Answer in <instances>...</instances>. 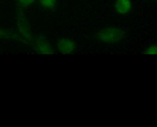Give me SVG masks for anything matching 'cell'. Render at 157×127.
Returning a JSON list of instances; mask_svg holds the SVG:
<instances>
[{"label": "cell", "instance_id": "cell-8", "mask_svg": "<svg viewBox=\"0 0 157 127\" xmlns=\"http://www.w3.org/2000/svg\"><path fill=\"white\" fill-rule=\"evenodd\" d=\"M19 2V6H21V7H27V6H30V4L33 3L34 0H17Z\"/></svg>", "mask_w": 157, "mask_h": 127}, {"label": "cell", "instance_id": "cell-7", "mask_svg": "<svg viewBox=\"0 0 157 127\" xmlns=\"http://www.w3.org/2000/svg\"><path fill=\"white\" fill-rule=\"evenodd\" d=\"M143 54H157V44L150 46L149 49H146L144 52H143Z\"/></svg>", "mask_w": 157, "mask_h": 127}, {"label": "cell", "instance_id": "cell-4", "mask_svg": "<svg viewBox=\"0 0 157 127\" xmlns=\"http://www.w3.org/2000/svg\"><path fill=\"white\" fill-rule=\"evenodd\" d=\"M57 49L63 54H71L76 50V43L73 40H70V39H59Z\"/></svg>", "mask_w": 157, "mask_h": 127}, {"label": "cell", "instance_id": "cell-6", "mask_svg": "<svg viewBox=\"0 0 157 127\" xmlns=\"http://www.w3.org/2000/svg\"><path fill=\"white\" fill-rule=\"evenodd\" d=\"M40 3L43 7L46 9H54L56 7V0H40Z\"/></svg>", "mask_w": 157, "mask_h": 127}, {"label": "cell", "instance_id": "cell-3", "mask_svg": "<svg viewBox=\"0 0 157 127\" xmlns=\"http://www.w3.org/2000/svg\"><path fill=\"white\" fill-rule=\"evenodd\" d=\"M34 47H36V52L40 54H53L54 53V50L50 46L49 40L44 36H41V34L34 39Z\"/></svg>", "mask_w": 157, "mask_h": 127}, {"label": "cell", "instance_id": "cell-1", "mask_svg": "<svg viewBox=\"0 0 157 127\" xmlns=\"http://www.w3.org/2000/svg\"><path fill=\"white\" fill-rule=\"evenodd\" d=\"M126 37V32L119 27H106L93 34V39H97L104 43H119Z\"/></svg>", "mask_w": 157, "mask_h": 127}, {"label": "cell", "instance_id": "cell-5", "mask_svg": "<svg viewBox=\"0 0 157 127\" xmlns=\"http://www.w3.org/2000/svg\"><path fill=\"white\" fill-rule=\"evenodd\" d=\"M114 6H116L117 13L126 14V13H128L130 9H132V2H130V0H117Z\"/></svg>", "mask_w": 157, "mask_h": 127}, {"label": "cell", "instance_id": "cell-2", "mask_svg": "<svg viewBox=\"0 0 157 127\" xmlns=\"http://www.w3.org/2000/svg\"><path fill=\"white\" fill-rule=\"evenodd\" d=\"M17 29H19L21 36L25 37V39H27L33 44L34 39H33V34H32V27H30V23L27 20V17H26L21 6H19V9H17Z\"/></svg>", "mask_w": 157, "mask_h": 127}]
</instances>
